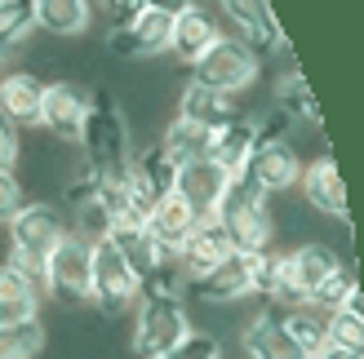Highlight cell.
Listing matches in <instances>:
<instances>
[{
	"label": "cell",
	"mask_w": 364,
	"mask_h": 359,
	"mask_svg": "<svg viewBox=\"0 0 364 359\" xmlns=\"http://www.w3.org/2000/svg\"><path fill=\"white\" fill-rule=\"evenodd\" d=\"M253 271H258V253H227L223 262L213 266L209 275L196 280V293L205 302H235V297H249L253 293Z\"/></svg>",
	"instance_id": "9a60e30c"
},
{
	"label": "cell",
	"mask_w": 364,
	"mask_h": 359,
	"mask_svg": "<svg viewBox=\"0 0 364 359\" xmlns=\"http://www.w3.org/2000/svg\"><path fill=\"white\" fill-rule=\"evenodd\" d=\"M209 355H218V342H213V337H209V333H187L169 355H160V359H209Z\"/></svg>",
	"instance_id": "836d02e7"
},
{
	"label": "cell",
	"mask_w": 364,
	"mask_h": 359,
	"mask_svg": "<svg viewBox=\"0 0 364 359\" xmlns=\"http://www.w3.org/2000/svg\"><path fill=\"white\" fill-rule=\"evenodd\" d=\"M41 94L45 80L31 71H9L0 80V116H9L14 124H41Z\"/></svg>",
	"instance_id": "7402d4cb"
},
{
	"label": "cell",
	"mask_w": 364,
	"mask_h": 359,
	"mask_svg": "<svg viewBox=\"0 0 364 359\" xmlns=\"http://www.w3.org/2000/svg\"><path fill=\"white\" fill-rule=\"evenodd\" d=\"M36 27V0H0V53Z\"/></svg>",
	"instance_id": "4dcf8cb0"
},
{
	"label": "cell",
	"mask_w": 364,
	"mask_h": 359,
	"mask_svg": "<svg viewBox=\"0 0 364 359\" xmlns=\"http://www.w3.org/2000/svg\"><path fill=\"white\" fill-rule=\"evenodd\" d=\"M89 297L98 302L107 315H120L138 297V280L124 266V258L112 248V240H94V258H89Z\"/></svg>",
	"instance_id": "ba28073f"
},
{
	"label": "cell",
	"mask_w": 364,
	"mask_h": 359,
	"mask_svg": "<svg viewBox=\"0 0 364 359\" xmlns=\"http://www.w3.org/2000/svg\"><path fill=\"white\" fill-rule=\"evenodd\" d=\"M18 124L9 116H0V169H14L18 165Z\"/></svg>",
	"instance_id": "d590c367"
},
{
	"label": "cell",
	"mask_w": 364,
	"mask_h": 359,
	"mask_svg": "<svg viewBox=\"0 0 364 359\" xmlns=\"http://www.w3.org/2000/svg\"><path fill=\"white\" fill-rule=\"evenodd\" d=\"M245 355H249V359H306V355L298 350V342L284 333L280 311H262V315L245 328Z\"/></svg>",
	"instance_id": "ffe728a7"
},
{
	"label": "cell",
	"mask_w": 364,
	"mask_h": 359,
	"mask_svg": "<svg viewBox=\"0 0 364 359\" xmlns=\"http://www.w3.org/2000/svg\"><path fill=\"white\" fill-rule=\"evenodd\" d=\"M178 116L205 124V129H223L227 120H235V106H231L227 94H218V89H205L200 80H191L187 89H182V98H178Z\"/></svg>",
	"instance_id": "cb8c5ba5"
},
{
	"label": "cell",
	"mask_w": 364,
	"mask_h": 359,
	"mask_svg": "<svg viewBox=\"0 0 364 359\" xmlns=\"http://www.w3.org/2000/svg\"><path fill=\"white\" fill-rule=\"evenodd\" d=\"M302 191H306V204H311L316 213H329V218L347 222V187H342V173L329 155L316 160L311 169H302Z\"/></svg>",
	"instance_id": "e0dca14e"
},
{
	"label": "cell",
	"mask_w": 364,
	"mask_h": 359,
	"mask_svg": "<svg viewBox=\"0 0 364 359\" xmlns=\"http://www.w3.org/2000/svg\"><path fill=\"white\" fill-rule=\"evenodd\" d=\"M258 71H262V58L249 45L231 40V35H218L209 45V53L196 62V80L205 89H218V94L231 98V94H240V89H249L258 80Z\"/></svg>",
	"instance_id": "8992f818"
},
{
	"label": "cell",
	"mask_w": 364,
	"mask_h": 359,
	"mask_svg": "<svg viewBox=\"0 0 364 359\" xmlns=\"http://www.w3.org/2000/svg\"><path fill=\"white\" fill-rule=\"evenodd\" d=\"M218 9L231 18V27L240 31V45H249L253 53L284 45V31L276 23V13L267 9V0H218Z\"/></svg>",
	"instance_id": "4fadbf2b"
},
{
	"label": "cell",
	"mask_w": 364,
	"mask_h": 359,
	"mask_svg": "<svg viewBox=\"0 0 364 359\" xmlns=\"http://www.w3.org/2000/svg\"><path fill=\"white\" fill-rule=\"evenodd\" d=\"M80 142H85V169L98 177V182H124L129 177V133H124V120L112 106L107 94L89 98V116L80 124Z\"/></svg>",
	"instance_id": "7a4b0ae2"
},
{
	"label": "cell",
	"mask_w": 364,
	"mask_h": 359,
	"mask_svg": "<svg viewBox=\"0 0 364 359\" xmlns=\"http://www.w3.org/2000/svg\"><path fill=\"white\" fill-rule=\"evenodd\" d=\"M187 333H191V319H187V306L178 297H142L138 328H134V350L142 359L169 355Z\"/></svg>",
	"instance_id": "52a82bcc"
},
{
	"label": "cell",
	"mask_w": 364,
	"mask_h": 359,
	"mask_svg": "<svg viewBox=\"0 0 364 359\" xmlns=\"http://www.w3.org/2000/svg\"><path fill=\"white\" fill-rule=\"evenodd\" d=\"M289 116L276 111L271 120L258 124V142H253V151L245 160V173L258 182L267 195H280L289 187H298V177H302V165H298V151L289 147Z\"/></svg>",
	"instance_id": "277c9868"
},
{
	"label": "cell",
	"mask_w": 364,
	"mask_h": 359,
	"mask_svg": "<svg viewBox=\"0 0 364 359\" xmlns=\"http://www.w3.org/2000/svg\"><path fill=\"white\" fill-rule=\"evenodd\" d=\"M227 182H231V173L218 169L213 160L205 155V160H191V165H178L173 195L196 213V218H213V209H218V200H223Z\"/></svg>",
	"instance_id": "30bf717a"
},
{
	"label": "cell",
	"mask_w": 364,
	"mask_h": 359,
	"mask_svg": "<svg viewBox=\"0 0 364 359\" xmlns=\"http://www.w3.org/2000/svg\"><path fill=\"white\" fill-rule=\"evenodd\" d=\"M23 182H18L14 169H0V222H9L18 209H23Z\"/></svg>",
	"instance_id": "e575fe53"
},
{
	"label": "cell",
	"mask_w": 364,
	"mask_h": 359,
	"mask_svg": "<svg viewBox=\"0 0 364 359\" xmlns=\"http://www.w3.org/2000/svg\"><path fill=\"white\" fill-rule=\"evenodd\" d=\"M209 142H213V129H205V124H196V120L173 116L169 129H165V138H160V151H165L173 160V169H178V165H191V160H205L209 155Z\"/></svg>",
	"instance_id": "d4e9b609"
},
{
	"label": "cell",
	"mask_w": 364,
	"mask_h": 359,
	"mask_svg": "<svg viewBox=\"0 0 364 359\" xmlns=\"http://www.w3.org/2000/svg\"><path fill=\"white\" fill-rule=\"evenodd\" d=\"M253 142H258V124L253 120H227L223 129H213V142H209V160L218 169H227L231 177L235 173H245V160L253 151Z\"/></svg>",
	"instance_id": "603a6c76"
},
{
	"label": "cell",
	"mask_w": 364,
	"mask_h": 359,
	"mask_svg": "<svg viewBox=\"0 0 364 359\" xmlns=\"http://www.w3.org/2000/svg\"><path fill=\"white\" fill-rule=\"evenodd\" d=\"M360 306H364V297H360V289H355L338 311L324 315V337H329V346L364 350V315H360Z\"/></svg>",
	"instance_id": "4316f807"
},
{
	"label": "cell",
	"mask_w": 364,
	"mask_h": 359,
	"mask_svg": "<svg viewBox=\"0 0 364 359\" xmlns=\"http://www.w3.org/2000/svg\"><path fill=\"white\" fill-rule=\"evenodd\" d=\"M89 258H94V240H85L80 231H67L41 271V289L53 302H63V306L85 302L89 297Z\"/></svg>",
	"instance_id": "5b68a950"
},
{
	"label": "cell",
	"mask_w": 364,
	"mask_h": 359,
	"mask_svg": "<svg viewBox=\"0 0 364 359\" xmlns=\"http://www.w3.org/2000/svg\"><path fill=\"white\" fill-rule=\"evenodd\" d=\"M276 111H284L289 120H320L316 94H311V84L302 80V71H289L276 84Z\"/></svg>",
	"instance_id": "83f0119b"
},
{
	"label": "cell",
	"mask_w": 364,
	"mask_h": 359,
	"mask_svg": "<svg viewBox=\"0 0 364 359\" xmlns=\"http://www.w3.org/2000/svg\"><path fill=\"white\" fill-rule=\"evenodd\" d=\"M112 5L120 9V23H129L138 9H169V13H178L187 0H112Z\"/></svg>",
	"instance_id": "8d00e7d4"
},
{
	"label": "cell",
	"mask_w": 364,
	"mask_h": 359,
	"mask_svg": "<svg viewBox=\"0 0 364 359\" xmlns=\"http://www.w3.org/2000/svg\"><path fill=\"white\" fill-rule=\"evenodd\" d=\"M41 280L23 266H14L9 258L0 262V328L5 324H27L41 315Z\"/></svg>",
	"instance_id": "5bb4252c"
},
{
	"label": "cell",
	"mask_w": 364,
	"mask_h": 359,
	"mask_svg": "<svg viewBox=\"0 0 364 359\" xmlns=\"http://www.w3.org/2000/svg\"><path fill=\"white\" fill-rule=\"evenodd\" d=\"M342 266V258L333 253L329 244H302L294 248V253H284V271H289V284L302 293V302L311 297L324 280H329L333 271Z\"/></svg>",
	"instance_id": "ac0fdd59"
},
{
	"label": "cell",
	"mask_w": 364,
	"mask_h": 359,
	"mask_svg": "<svg viewBox=\"0 0 364 359\" xmlns=\"http://www.w3.org/2000/svg\"><path fill=\"white\" fill-rule=\"evenodd\" d=\"M173 35V13L169 9H138L129 23L112 31V53L116 58H151L165 53Z\"/></svg>",
	"instance_id": "9c48e42d"
},
{
	"label": "cell",
	"mask_w": 364,
	"mask_h": 359,
	"mask_svg": "<svg viewBox=\"0 0 364 359\" xmlns=\"http://www.w3.org/2000/svg\"><path fill=\"white\" fill-rule=\"evenodd\" d=\"M89 5L94 0H36V27L53 35H80L89 27Z\"/></svg>",
	"instance_id": "484cf974"
},
{
	"label": "cell",
	"mask_w": 364,
	"mask_h": 359,
	"mask_svg": "<svg viewBox=\"0 0 364 359\" xmlns=\"http://www.w3.org/2000/svg\"><path fill=\"white\" fill-rule=\"evenodd\" d=\"M63 236H67L63 209H53V204H23L9 218V262L41 280L45 262H49L53 248L63 244Z\"/></svg>",
	"instance_id": "3957f363"
},
{
	"label": "cell",
	"mask_w": 364,
	"mask_h": 359,
	"mask_svg": "<svg viewBox=\"0 0 364 359\" xmlns=\"http://www.w3.org/2000/svg\"><path fill=\"white\" fill-rule=\"evenodd\" d=\"M134 173H142V177H147V182L156 187V195H169L173 191V160L165 155V151H160V147H147V151H138L134 155Z\"/></svg>",
	"instance_id": "1f68e13d"
},
{
	"label": "cell",
	"mask_w": 364,
	"mask_h": 359,
	"mask_svg": "<svg viewBox=\"0 0 364 359\" xmlns=\"http://www.w3.org/2000/svg\"><path fill=\"white\" fill-rule=\"evenodd\" d=\"M196 222H200V218H196V213H191L187 204H182V200H178L173 191H169V195H160V200H156V209L147 213V218H142V226H147V236H151L160 248H165L169 258L178 253V244L191 236V226H196Z\"/></svg>",
	"instance_id": "d6986e66"
},
{
	"label": "cell",
	"mask_w": 364,
	"mask_h": 359,
	"mask_svg": "<svg viewBox=\"0 0 364 359\" xmlns=\"http://www.w3.org/2000/svg\"><path fill=\"white\" fill-rule=\"evenodd\" d=\"M45 346V328L41 319H27V324H5L0 328V359H36Z\"/></svg>",
	"instance_id": "f546056e"
},
{
	"label": "cell",
	"mask_w": 364,
	"mask_h": 359,
	"mask_svg": "<svg viewBox=\"0 0 364 359\" xmlns=\"http://www.w3.org/2000/svg\"><path fill=\"white\" fill-rule=\"evenodd\" d=\"M107 240H112V248L124 258V266L134 271L138 284L147 280L160 262H169V253L147 236V226H112V231H107Z\"/></svg>",
	"instance_id": "44dd1931"
},
{
	"label": "cell",
	"mask_w": 364,
	"mask_h": 359,
	"mask_svg": "<svg viewBox=\"0 0 364 359\" xmlns=\"http://www.w3.org/2000/svg\"><path fill=\"white\" fill-rule=\"evenodd\" d=\"M227 253H235L231 240H227V231L218 226L213 218H200V222L191 226V236L178 244V253H173V258L182 262V271H187L191 280H200V275H209Z\"/></svg>",
	"instance_id": "2e32d148"
},
{
	"label": "cell",
	"mask_w": 364,
	"mask_h": 359,
	"mask_svg": "<svg viewBox=\"0 0 364 359\" xmlns=\"http://www.w3.org/2000/svg\"><path fill=\"white\" fill-rule=\"evenodd\" d=\"M218 18L205 9V5H196V0H187L178 13H173V35H169V49H173V58L182 62H200L209 53V45L218 40Z\"/></svg>",
	"instance_id": "7c38bea8"
},
{
	"label": "cell",
	"mask_w": 364,
	"mask_h": 359,
	"mask_svg": "<svg viewBox=\"0 0 364 359\" xmlns=\"http://www.w3.org/2000/svg\"><path fill=\"white\" fill-rule=\"evenodd\" d=\"M213 222L227 231L231 248H240V253H262L271 248V236H276V218H271V195L253 182L249 173H235L223 200L213 209Z\"/></svg>",
	"instance_id": "6da1fadb"
},
{
	"label": "cell",
	"mask_w": 364,
	"mask_h": 359,
	"mask_svg": "<svg viewBox=\"0 0 364 359\" xmlns=\"http://www.w3.org/2000/svg\"><path fill=\"white\" fill-rule=\"evenodd\" d=\"M355 289H360L355 275L347 271V266H338V271H333L329 280H324L311 297H306V306H311V311H338V306H342V302H347Z\"/></svg>",
	"instance_id": "d6a6232c"
},
{
	"label": "cell",
	"mask_w": 364,
	"mask_h": 359,
	"mask_svg": "<svg viewBox=\"0 0 364 359\" xmlns=\"http://www.w3.org/2000/svg\"><path fill=\"white\" fill-rule=\"evenodd\" d=\"M89 89L80 84H45V94H41V124L58 138V142H71V138H80V124L89 116Z\"/></svg>",
	"instance_id": "8fae6325"
},
{
	"label": "cell",
	"mask_w": 364,
	"mask_h": 359,
	"mask_svg": "<svg viewBox=\"0 0 364 359\" xmlns=\"http://www.w3.org/2000/svg\"><path fill=\"white\" fill-rule=\"evenodd\" d=\"M209 359H218V355H209Z\"/></svg>",
	"instance_id": "f35d334b"
},
{
	"label": "cell",
	"mask_w": 364,
	"mask_h": 359,
	"mask_svg": "<svg viewBox=\"0 0 364 359\" xmlns=\"http://www.w3.org/2000/svg\"><path fill=\"white\" fill-rule=\"evenodd\" d=\"M280 319H284V333L298 342V350L311 359L329 337H324V315L320 311H311V306H294V311H280Z\"/></svg>",
	"instance_id": "f1b7e54d"
},
{
	"label": "cell",
	"mask_w": 364,
	"mask_h": 359,
	"mask_svg": "<svg viewBox=\"0 0 364 359\" xmlns=\"http://www.w3.org/2000/svg\"><path fill=\"white\" fill-rule=\"evenodd\" d=\"M311 359H364V350H347V346H329V342H324Z\"/></svg>",
	"instance_id": "74e56055"
}]
</instances>
